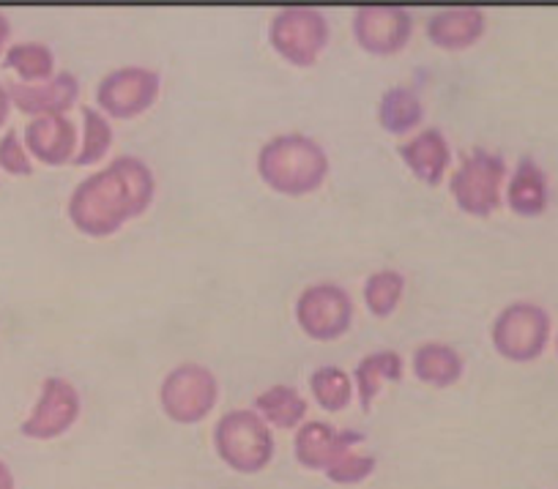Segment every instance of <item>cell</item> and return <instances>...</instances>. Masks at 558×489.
Segmentation results:
<instances>
[{"label":"cell","instance_id":"1","mask_svg":"<svg viewBox=\"0 0 558 489\" xmlns=\"http://www.w3.org/2000/svg\"><path fill=\"white\" fill-rule=\"evenodd\" d=\"M157 175L140 156H116L72 190L69 222L88 239H110L154 206Z\"/></svg>","mask_w":558,"mask_h":489},{"label":"cell","instance_id":"2","mask_svg":"<svg viewBox=\"0 0 558 489\" xmlns=\"http://www.w3.org/2000/svg\"><path fill=\"white\" fill-rule=\"evenodd\" d=\"M329 170L331 161L324 145L302 132L277 134L257 150V175L277 195H313L326 184Z\"/></svg>","mask_w":558,"mask_h":489},{"label":"cell","instance_id":"3","mask_svg":"<svg viewBox=\"0 0 558 489\" xmlns=\"http://www.w3.org/2000/svg\"><path fill=\"white\" fill-rule=\"evenodd\" d=\"M214 451L230 470L252 476L271 465L274 432L255 407L228 411L214 427Z\"/></svg>","mask_w":558,"mask_h":489},{"label":"cell","instance_id":"4","mask_svg":"<svg viewBox=\"0 0 558 489\" xmlns=\"http://www.w3.org/2000/svg\"><path fill=\"white\" fill-rule=\"evenodd\" d=\"M507 159L496 150L474 148L463 156L449 181L454 206L474 219H487L504 206V186H507Z\"/></svg>","mask_w":558,"mask_h":489},{"label":"cell","instance_id":"5","mask_svg":"<svg viewBox=\"0 0 558 489\" xmlns=\"http://www.w3.org/2000/svg\"><path fill=\"white\" fill-rule=\"evenodd\" d=\"M490 342L498 356L507 362H536L553 342L550 311L536 301H512L493 320Z\"/></svg>","mask_w":558,"mask_h":489},{"label":"cell","instance_id":"6","mask_svg":"<svg viewBox=\"0 0 558 489\" xmlns=\"http://www.w3.org/2000/svg\"><path fill=\"white\" fill-rule=\"evenodd\" d=\"M331 41L329 20L320 9L291 7L271 17L268 45L282 61L296 69H310L320 61Z\"/></svg>","mask_w":558,"mask_h":489},{"label":"cell","instance_id":"7","mask_svg":"<svg viewBox=\"0 0 558 489\" xmlns=\"http://www.w3.org/2000/svg\"><path fill=\"white\" fill-rule=\"evenodd\" d=\"M219 402V380L206 364L184 362L165 375L159 386V405L162 413L175 424H201L211 416Z\"/></svg>","mask_w":558,"mask_h":489},{"label":"cell","instance_id":"8","mask_svg":"<svg viewBox=\"0 0 558 489\" xmlns=\"http://www.w3.org/2000/svg\"><path fill=\"white\" fill-rule=\"evenodd\" d=\"M162 94V74L148 66H121L107 72L96 85V107L107 118L132 121L151 110Z\"/></svg>","mask_w":558,"mask_h":489},{"label":"cell","instance_id":"9","mask_svg":"<svg viewBox=\"0 0 558 489\" xmlns=\"http://www.w3.org/2000/svg\"><path fill=\"white\" fill-rule=\"evenodd\" d=\"M293 315L310 340L335 342L353 326V298L342 284L315 282L299 293Z\"/></svg>","mask_w":558,"mask_h":489},{"label":"cell","instance_id":"10","mask_svg":"<svg viewBox=\"0 0 558 489\" xmlns=\"http://www.w3.org/2000/svg\"><path fill=\"white\" fill-rule=\"evenodd\" d=\"M83 416V394L66 378H47L34 411L23 421L20 432L31 440H56L66 435Z\"/></svg>","mask_w":558,"mask_h":489},{"label":"cell","instance_id":"11","mask_svg":"<svg viewBox=\"0 0 558 489\" xmlns=\"http://www.w3.org/2000/svg\"><path fill=\"white\" fill-rule=\"evenodd\" d=\"M351 30L367 56L391 58L411 41L413 17L402 7H362L353 14Z\"/></svg>","mask_w":558,"mask_h":489},{"label":"cell","instance_id":"12","mask_svg":"<svg viewBox=\"0 0 558 489\" xmlns=\"http://www.w3.org/2000/svg\"><path fill=\"white\" fill-rule=\"evenodd\" d=\"M364 443V435L356 429H340L329 421H304L293 438V454L299 465L307 470H329L337 460L348 451L359 449Z\"/></svg>","mask_w":558,"mask_h":489},{"label":"cell","instance_id":"13","mask_svg":"<svg viewBox=\"0 0 558 489\" xmlns=\"http://www.w3.org/2000/svg\"><path fill=\"white\" fill-rule=\"evenodd\" d=\"M25 148L31 159L47 168H63L72 164L80 150V132L77 123L69 115H39L31 118L25 126Z\"/></svg>","mask_w":558,"mask_h":489},{"label":"cell","instance_id":"14","mask_svg":"<svg viewBox=\"0 0 558 489\" xmlns=\"http://www.w3.org/2000/svg\"><path fill=\"white\" fill-rule=\"evenodd\" d=\"M7 88L12 96V107L31 118L69 115V110L77 107L80 99V80L72 72H58L52 80L36 85L9 83Z\"/></svg>","mask_w":558,"mask_h":489},{"label":"cell","instance_id":"15","mask_svg":"<svg viewBox=\"0 0 558 489\" xmlns=\"http://www.w3.org/2000/svg\"><path fill=\"white\" fill-rule=\"evenodd\" d=\"M402 164L413 173V179L422 181L425 186H438L449 173L452 164V145H449L447 134L438 126L422 129L418 134L408 137L397 148Z\"/></svg>","mask_w":558,"mask_h":489},{"label":"cell","instance_id":"16","mask_svg":"<svg viewBox=\"0 0 558 489\" xmlns=\"http://www.w3.org/2000/svg\"><path fill=\"white\" fill-rule=\"evenodd\" d=\"M504 203L514 217L536 219L550 206V175L534 156H520L504 186Z\"/></svg>","mask_w":558,"mask_h":489},{"label":"cell","instance_id":"17","mask_svg":"<svg viewBox=\"0 0 558 489\" xmlns=\"http://www.w3.org/2000/svg\"><path fill=\"white\" fill-rule=\"evenodd\" d=\"M427 39L447 52H463L480 45L487 30V14L474 7L441 9L425 25Z\"/></svg>","mask_w":558,"mask_h":489},{"label":"cell","instance_id":"18","mask_svg":"<svg viewBox=\"0 0 558 489\" xmlns=\"http://www.w3.org/2000/svg\"><path fill=\"white\" fill-rule=\"evenodd\" d=\"M411 367L416 380L433 386V389H449V386L460 383L465 372L463 356L447 342H422L413 351Z\"/></svg>","mask_w":558,"mask_h":489},{"label":"cell","instance_id":"19","mask_svg":"<svg viewBox=\"0 0 558 489\" xmlns=\"http://www.w3.org/2000/svg\"><path fill=\"white\" fill-rule=\"evenodd\" d=\"M402 372H405V362L397 351L367 353L353 369V386H356L362 411L367 413L373 407L375 396L384 391L386 383H400Z\"/></svg>","mask_w":558,"mask_h":489},{"label":"cell","instance_id":"20","mask_svg":"<svg viewBox=\"0 0 558 489\" xmlns=\"http://www.w3.org/2000/svg\"><path fill=\"white\" fill-rule=\"evenodd\" d=\"M255 411L268 427L299 429L307 418V400L296 386L274 383L255 396Z\"/></svg>","mask_w":558,"mask_h":489},{"label":"cell","instance_id":"21","mask_svg":"<svg viewBox=\"0 0 558 489\" xmlns=\"http://www.w3.org/2000/svg\"><path fill=\"white\" fill-rule=\"evenodd\" d=\"M425 121V101L416 90L405 88V85H395L386 90L378 101V123L384 132L395 134V137H405L413 129L422 126Z\"/></svg>","mask_w":558,"mask_h":489},{"label":"cell","instance_id":"22","mask_svg":"<svg viewBox=\"0 0 558 489\" xmlns=\"http://www.w3.org/2000/svg\"><path fill=\"white\" fill-rule=\"evenodd\" d=\"M3 66L17 72L20 83L36 85L56 77V52L45 41H17L3 56Z\"/></svg>","mask_w":558,"mask_h":489},{"label":"cell","instance_id":"23","mask_svg":"<svg viewBox=\"0 0 558 489\" xmlns=\"http://www.w3.org/2000/svg\"><path fill=\"white\" fill-rule=\"evenodd\" d=\"M112 143H116V132L112 123L99 107H83V139H80V150L74 156V168H88V164H99L107 154H110Z\"/></svg>","mask_w":558,"mask_h":489},{"label":"cell","instance_id":"24","mask_svg":"<svg viewBox=\"0 0 558 489\" xmlns=\"http://www.w3.org/2000/svg\"><path fill=\"white\" fill-rule=\"evenodd\" d=\"M310 391H313V400L326 413H340L351 405L356 386H353V378L345 369L335 367V364H324V367L313 369V375H310Z\"/></svg>","mask_w":558,"mask_h":489},{"label":"cell","instance_id":"25","mask_svg":"<svg viewBox=\"0 0 558 489\" xmlns=\"http://www.w3.org/2000/svg\"><path fill=\"white\" fill-rule=\"evenodd\" d=\"M405 277L397 268H380L373 271L364 282V306L373 317L395 315L405 295Z\"/></svg>","mask_w":558,"mask_h":489},{"label":"cell","instance_id":"26","mask_svg":"<svg viewBox=\"0 0 558 489\" xmlns=\"http://www.w3.org/2000/svg\"><path fill=\"white\" fill-rule=\"evenodd\" d=\"M375 467H378V460H375L373 454H364V451L353 449L348 451L342 460H337L335 465L326 470V476H329V481L342 484V487H351V484L367 481V478L375 473Z\"/></svg>","mask_w":558,"mask_h":489},{"label":"cell","instance_id":"27","mask_svg":"<svg viewBox=\"0 0 558 489\" xmlns=\"http://www.w3.org/2000/svg\"><path fill=\"white\" fill-rule=\"evenodd\" d=\"M0 170H7L9 175H31L34 173V159H31L25 139L20 137L17 129H9L0 137Z\"/></svg>","mask_w":558,"mask_h":489},{"label":"cell","instance_id":"28","mask_svg":"<svg viewBox=\"0 0 558 489\" xmlns=\"http://www.w3.org/2000/svg\"><path fill=\"white\" fill-rule=\"evenodd\" d=\"M9 112H12V96H9V88L0 83V129L7 126Z\"/></svg>","mask_w":558,"mask_h":489},{"label":"cell","instance_id":"29","mask_svg":"<svg viewBox=\"0 0 558 489\" xmlns=\"http://www.w3.org/2000/svg\"><path fill=\"white\" fill-rule=\"evenodd\" d=\"M9 36H12V23H9L7 14L0 12V56H3V52H7Z\"/></svg>","mask_w":558,"mask_h":489},{"label":"cell","instance_id":"30","mask_svg":"<svg viewBox=\"0 0 558 489\" xmlns=\"http://www.w3.org/2000/svg\"><path fill=\"white\" fill-rule=\"evenodd\" d=\"M0 489H17V481H14V473L7 462L0 460Z\"/></svg>","mask_w":558,"mask_h":489},{"label":"cell","instance_id":"31","mask_svg":"<svg viewBox=\"0 0 558 489\" xmlns=\"http://www.w3.org/2000/svg\"><path fill=\"white\" fill-rule=\"evenodd\" d=\"M553 345H556V353H558V331H556V334H553Z\"/></svg>","mask_w":558,"mask_h":489}]
</instances>
